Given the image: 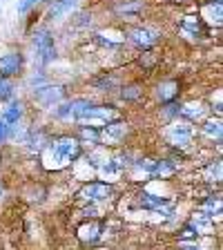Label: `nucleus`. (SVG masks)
<instances>
[{"label": "nucleus", "instance_id": "1", "mask_svg": "<svg viewBox=\"0 0 223 250\" xmlns=\"http://www.w3.org/2000/svg\"><path fill=\"white\" fill-rule=\"evenodd\" d=\"M83 147H81V141L74 139V136H61L47 147L45 152V166L54 167V170H61V167L74 163L81 156Z\"/></svg>", "mask_w": 223, "mask_h": 250}, {"label": "nucleus", "instance_id": "2", "mask_svg": "<svg viewBox=\"0 0 223 250\" xmlns=\"http://www.w3.org/2000/svg\"><path fill=\"white\" fill-rule=\"evenodd\" d=\"M34 52H36V58L47 65L56 58V47H54V38L49 34V29H38L34 34Z\"/></svg>", "mask_w": 223, "mask_h": 250}, {"label": "nucleus", "instance_id": "3", "mask_svg": "<svg viewBox=\"0 0 223 250\" xmlns=\"http://www.w3.org/2000/svg\"><path fill=\"white\" fill-rule=\"evenodd\" d=\"M81 121H103L107 125V123H114V121H121V112L114 105H89Z\"/></svg>", "mask_w": 223, "mask_h": 250}, {"label": "nucleus", "instance_id": "4", "mask_svg": "<svg viewBox=\"0 0 223 250\" xmlns=\"http://www.w3.org/2000/svg\"><path fill=\"white\" fill-rule=\"evenodd\" d=\"M89 105L92 103H89V101H83V99L72 101V103L61 105V107L56 109V116L58 119H65V121H81L85 116V112H87Z\"/></svg>", "mask_w": 223, "mask_h": 250}, {"label": "nucleus", "instance_id": "5", "mask_svg": "<svg viewBox=\"0 0 223 250\" xmlns=\"http://www.w3.org/2000/svg\"><path fill=\"white\" fill-rule=\"evenodd\" d=\"M81 197L85 201H105V199L112 197V186L105 181H92L81 190Z\"/></svg>", "mask_w": 223, "mask_h": 250}, {"label": "nucleus", "instance_id": "6", "mask_svg": "<svg viewBox=\"0 0 223 250\" xmlns=\"http://www.w3.org/2000/svg\"><path fill=\"white\" fill-rule=\"evenodd\" d=\"M130 41L134 42L136 47H141V49H152L156 42L161 41V36H159V31H154V29L139 27V29H132L130 31Z\"/></svg>", "mask_w": 223, "mask_h": 250}, {"label": "nucleus", "instance_id": "7", "mask_svg": "<svg viewBox=\"0 0 223 250\" xmlns=\"http://www.w3.org/2000/svg\"><path fill=\"white\" fill-rule=\"evenodd\" d=\"M34 96H36V101L41 105H45V107H52V105L61 103L62 96H65V89L58 87V85H45V87H36L34 89Z\"/></svg>", "mask_w": 223, "mask_h": 250}, {"label": "nucleus", "instance_id": "8", "mask_svg": "<svg viewBox=\"0 0 223 250\" xmlns=\"http://www.w3.org/2000/svg\"><path fill=\"white\" fill-rule=\"evenodd\" d=\"M20 69H22V56L20 54H5V56L0 58V76L2 78L16 76Z\"/></svg>", "mask_w": 223, "mask_h": 250}, {"label": "nucleus", "instance_id": "9", "mask_svg": "<svg viewBox=\"0 0 223 250\" xmlns=\"http://www.w3.org/2000/svg\"><path fill=\"white\" fill-rule=\"evenodd\" d=\"M76 234L83 244H96L101 239V234H103V226L99 221H87V224H83L76 230Z\"/></svg>", "mask_w": 223, "mask_h": 250}, {"label": "nucleus", "instance_id": "10", "mask_svg": "<svg viewBox=\"0 0 223 250\" xmlns=\"http://www.w3.org/2000/svg\"><path fill=\"white\" fill-rule=\"evenodd\" d=\"M156 96H159L161 103H174V99L179 96V83L177 81H163L156 87Z\"/></svg>", "mask_w": 223, "mask_h": 250}, {"label": "nucleus", "instance_id": "11", "mask_svg": "<svg viewBox=\"0 0 223 250\" xmlns=\"http://www.w3.org/2000/svg\"><path fill=\"white\" fill-rule=\"evenodd\" d=\"M101 134L107 136L109 143H119V141L123 139L125 134H127V125L121 123V121H114V123H107V125H105V130L101 132Z\"/></svg>", "mask_w": 223, "mask_h": 250}, {"label": "nucleus", "instance_id": "12", "mask_svg": "<svg viewBox=\"0 0 223 250\" xmlns=\"http://www.w3.org/2000/svg\"><path fill=\"white\" fill-rule=\"evenodd\" d=\"M141 206L147 210H154V212H161V210L167 206V201L163 197H156V194L141 192Z\"/></svg>", "mask_w": 223, "mask_h": 250}, {"label": "nucleus", "instance_id": "13", "mask_svg": "<svg viewBox=\"0 0 223 250\" xmlns=\"http://www.w3.org/2000/svg\"><path fill=\"white\" fill-rule=\"evenodd\" d=\"M190 136H192V130L187 125H174L170 130V139L177 143V146H187L190 143Z\"/></svg>", "mask_w": 223, "mask_h": 250}, {"label": "nucleus", "instance_id": "14", "mask_svg": "<svg viewBox=\"0 0 223 250\" xmlns=\"http://www.w3.org/2000/svg\"><path fill=\"white\" fill-rule=\"evenodd\" d=\"M20 119H22V105L18 103V101H14V103L7 105L5 114H2V121H5L7 125H16Z\"/></svg>", "mask_w": 223, "mask_h": 250}, {"label": "nucleus", "instance_id": "15", "mask_svg": "<svg viewBox=\"0 0 223 250\" xmlns=\"http://www.w3.org/2000/svg\"><path fill=\"white\" fill-rule=\"evenodd\" d=\"M74 5H76V0H54L52 9H49V18H61L67 11H72Z\"/></svg>", "mask_w": 223, "mask_h": 250}, {"label": "nucleus", "instance_id": "16", "mask_svg": "<svg viewBox=\"0 0 223 250\" xmlns=\"http://www.w3.org/2000/svg\"><path fill=\"white\" fill-rule=\"evenodd\" d=\"M174 170H177V167L172 166L170 161H154V170H152V174H154V177H167V174H172Z\"/></svg>", "mask_w": 223, "mask_h": 250}, {"label": "nucleus", "instance_id": "17", "mask_svg": "<svg viewBox=\"0 0 223 250\" xmlns=\"http://www.w3.org/2000/svg\"><path fill=\"white\" fill-rule=\"evenodd\" d=\"M94 85H96L101 92H109V89H114L116 85H119V78L116 76H103V78H99Z\"/></svg>", "mask_w": 223, "mask_h": 250}, {"label": "nucleus", "instance_id": "18", "mask_svg": "<svg viewBox=\"0 0 223 250\" xmlns=\"http://www.w3.org/2000/svg\"><path fill=\"white\" fill-rule=\"evenodd\" d=\"M81 136H83V139H89L92 143H101V139H103L101 130H96V127H87V125H81Z\"/></svg>", "mask_w": 223, "mask_h": 250}, {"label": "nucleus", "instance_id": "19", "mask_svg": "<svg viewBox=\"0 0 223 250\" xmlns=\"http://www.w3.org/2000/svg\"><path fill=\"white\" fill-rule=\"evenodd\" d=\"M11 94H14V85L7 81V78H2L0 76V101H5V99H9Z\"/></svg>", "mask_w": 223, "mask_h": 250}, {"label": "nucleus", "instance_id": "20", "mask_svg": "<svg viewBox=\"0 0 223 250\" xmlns=\"http://www.w3.org/2000/svg\"><path fill=\"white\" fill-rule=\"evenodd\" d=\"M121 96H123L125 101H134L141 96V87L139 85H130V87H125L123 92H121Z\"/></svg>", "mask_w": 223, "mask_h": 250}, {"label": "nucleus", "instance_id": "21", "mask_svg": "<svg viewBox=\"0 0 223 250\" xmlns=\"http://www.w3.org/2000/svg\"><path fill=\"white\" fill-rule=\"evenodd\" d=\"M116 11L119 14H136V11H141V2H125V5L116 7Z\"/></svg>", "mask_w": 223, "mask_h": 250}, {"label": "nucleus", "instance_id": "22", "mask_svg": "<svg viewBox=\"0 0 223 250\" xmlns=\"http://www.w3.org/2000/svg\"><path fill=\"white\" fill-rule=\"evenodd\" d=\"M197 234H201V230H199L194 224H187L181 232V239H197Z\"/></svg>", "mask_w": 223, "mask_h": 250}, {"label": "nucleus", "instance_id": "23", "mask_svg": "<svg viewBox=\"0 0 223 250\" xmlns=\"http://www.w3.org/2000/svg\"><path fill=\"white\" fill-rule=\"evenodd\" d=\"M34 5H36V0H20V2H18V11H20V14H27Z\"/></svg>", "mask_w": 223, "mask_h": 250}, {"label": "nucleus", "instance_id": "24", "mask_svg": "<svg viewBox=\"0 0 223 250\" xmlns=\"http://www.w3.org/2000/svg\"><path fill=\"white\" fill-rule=\"evenodd\" d=\"M205 132H208V134H221V125H219V123H208V125H205Z\"/></svg>", "mask_w": 223, "mask_h": 250}, {"label": "nucleus", "instance_id": "25", "mask_svg": "<svg viewBox=\"0 0 223 250\" xmlns=\"http://www.w3.org/2000/svg\"><path fill=\"white\" fill-rule=\"evenodd\" d=\"M7 127H9V125H7L5 121L0 119V143H2V141L7 139Z\"/></svg>", "mask_w": 223, "mask_h": 250}]
</instances>
